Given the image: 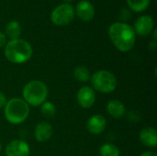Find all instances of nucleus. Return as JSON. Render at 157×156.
<instances>
[{
	"instance_id": "1",
	"label": "nucleus",
	"mask_w": 157,
	"mask_h": 156,
	"mask_svg": "<svg viewBox=\"0 0 157 156\" xmlns=\"http://www.w3.org/2000/svg\"><path fill=\"white\" fill-rule=\"evenodd\" d=\"M109 38L114 46L121 51H131L135 44V32L132 27L126 23L116 22L109 27Z\"/></svg>"
},
{
	"instance_id": "2",
	"label": "nucleus",
	"mask_w": 157,
	"mask_h": 156,
	"mask_svg": "<svg viewBox=\"0 0 157 156\" xmlns=\"http://www.w3.org/2000/svg\"><path fill=\"white\" fill-rule=\"evenodd\" d=\"M31 45L22 39L10 40L5 48V54L6 59L13 63L21 64L28 62L32 56Z\"/></svg>"
},
{
	"instance_id": "3",
	"label": "nucleus",
	"mask_w": 157,
	"mask_h": 156,
	"mask_svg": "<svg viewBox=\"0 0 157 156\" xmlns=\"http://www.w3.org/2000/svg\"><path fill=\"white\" fill-rule=\"evenodd\" d=\"M48 87L40 80H32L25 85L22 90L23 100L32 107H40L48 97Z\"/></svg>"
},
{
	"instance_id": "4",
	"label": "nucleus",
	"mask_w": 157,
	"mask_h": 156,
	"mask_svg": "<svg viewBox=\"0 0 157 156\" xmlns=\"http://www.w3.org/2000/svg\"><path fill=\"white\" fill-rule=\"evenodd\" d=\"M4 108L6 120L14 125L23 123L29 115V106L21 98H11Z\"/></svg>"
},
{
	"instance_id": "5",
	"label": "nucleus",
	"mask_w": 157,
	"mask_h": 156,
	"mask_svg": "<svg viewBox=\"0 0 157 156\" xmlns=\"http://www.w3.org/2000/svg\"><path fill=\"white\" fill-rule=\"evenodd\" d=\"M92 88L104 94L113 92L117 87V79L115 75L106 70H100L92 74L90 77Z\"/></svg>"
},
{
	"instance_id": "6",
	"label": "nucleus",
	"mask_w": 157,
	"mask_h": 156,
	"mask_svg": "<svg viewBox=\"0 0 157 156\" xmlns=\"http://www.w3.org/2000/svg\"><path fill=\"white\" fill-rule=\"evenodd\" d=\"M75 17L74 7L69 4H63L54 8L51 15V19L57 26H64L69 24Z\"/></svg>"
},
{
	"instance_id": "7",
	"label": "nucleus",
	"mask_w": 157,
	"mask_h": 156,
	"mask_svg": "<svg viewBox=\"0 0 157 156\" xmlns=\"http://www.w3.org/2000/svg\"><path fill=\"white\" fill-rule=\"evenodd\" d=\"M76 99L81 108H90L96 101V94L94 89L87 86H82L77 92Z\"/></svg>"
},
{
	"instance_id": "8",
	"label": "nucleus",
	"mask_w": 157,
	"mask_h": 156,
	"mask_svg": "<svg viewBox=\"0 0 157 156\" xmlns=\"http://www.w3.org/2000/svg\"><path fill=\"white\" fill-rule=\"evenodd\" d=\"M6 156H29L30 154L29 145L22 140H14L6 147Z\"/></svg>"
},
{
	"instance_id": "9",
	"label": "nucleus",
	"mask_w": 157,
	"mask_h": 156,
	"mask_svg": "<svg viewBox=\"0 0 157 156\" xmlns=\"http://www.w3.org/2000/svg\"><path fill=\"white\" fill-rule=\"evenodd\" d=\"M106 126H107V120L105 117L100 114H97L90 117L86 123L87 131L94 135L102 133L105 131Z\"/></svg>"
},
{
	"instance_id": "10",
	"label": "nucleus",
	"mask_w": 157,
	"mask_h": 156,
	"mask_svg": "<svg viewBox=\"0 0 157 156\" xmlns=\"http://www.w3.org/2000/svg\"><path fill=\"white\" fill-rule=\"evenodd\" d=\"M154 26V19L150 16H142L135 22L134 32H136L140 36H147L152 32Z\"/></svg>"
},
{
	"instance_id": "11",
	"label": "nucleus",
	"mask_w": 157,
	"mask_h": 156,
	"mask_svg": "<svg viewBox=\"0 0 157 156\" xmlns=\"http://www.w3.org/2000/svg\"><path fill=\"white\" fill-rule=\"evenodd\" d=\"M52 127L50 123L42 121L37 124L34 130V136L39 143H46L52 136Z\"/></svg>"
},
{
	"instance_id": "12",
	"label": "nucleus",
	"mask_w": 157,
	"mask_h": 156,
	"mask_svg": "<svg viewBox=\"0 0 157 156\" xmlns=\"http://www.w3.org/2000/svg\"><path fill=\"white\" fill-rule=\"evenodd\" d=\"M140 142L146 147L155 148L157 145V131L155 128L147 127L143 129L139 134Z\"/></svg>"
},
{
	"instance_id": "13",
	"label": "nucleus",
	"mask_w": 157,
	"mask_h": 156,
	"mask_svg": "<svg viewBox=\"0 0 157 156\" xmlns=\"http://www.w3.org/2000/svg\"><path fill=\"white\" fill-rule=\"evenodd\" d=\"M76 14L81 20L89 21L94 17L95 9L90 2L86 0H82L76 6Z\"/></svg>"
},
{
	"instance_id": "14",
	"label": "nucleus",
	"mask_w": 157,
	"mask_h": 156,
	"mask_svg": "<svg viewBox=\"0 0 157 156\" xmlns=\"http://www.w3.org/2000/svg\"><path fill=\"white\" fill-rule=\"evenodd\" d=\"M107 111L112 118L121 119L125 115L126 108L121 101L118 99H112L107 105Z\"/></svg>"
},
{
	"instance_id": "15",
	"label": "nucleus",
	"mask_w": 157,
	"mask_h": 156,
	"mask_svg": "<svg viewBox=\"0 0 157 156\" xmlns=\"http://www.w3.org/2000/svg\"><path fill=\"white\" fill-rule=\"evenodd\" d=\"M6 33L10 40L18 39L21 33V27L17 21H10L6 27Z\"/></svg>"
},
{
	"instance_id": "16",
	"label": "nucleus",
	"mask_w": 157,
	"mask_h": 156,
	"mask_svg": "<svg viewBox=\"0 0 157 156\" xmlns=\"http://www.w3.org/2000/svg\"><path fill=\"white\" fill-rule=\"evenodd\" d=\"M74 77L80 83H86L90 80V71L85 66H78L74 70Z\"/></svg>"
},
{
	"instance_id": "17",
	"label": "nucleus",
	"mask_w": 157,
	"mask_h": 156,
	"mask_svg": "<svg viewBox=\"0 0 157 156\" xmlns=\"http://www.w3.org/2000/svg\"><path fill=\"white\" fill-rule=\"evenodd\" d=\"M40 113L46 119H52L56 114V107L51 101H45L40 106Z\"/></svg>"
},
{
	"instance_id": "18",
	"label": "nucleus",
	"mask_w": 157,
	"mask_h": 156,
	"mask_svg": "<svg viewBox=\"0 0 157 156\" xmlns=\"http://www.w3.org/2000/svg\"><path fill=\"white\" fill-rule=\"evenodd\" d=\"M99 155L120 156V150L113 143H104L99 149Z\"/></svg>"
},
{
	"instance_id": "19",
	"label": "nucleus",
	"mask_w": 157,
	"mask_h": 156,
	"mask_svg": "<svg viewBox=\"0 0 157 156\" xmlns=\"http://www.w3.org/2000/svg\"><path fill=\"white\" fill-rule=\"evenodd\" d=\"M127 3L132 11L142 12L148 7L150 0H127Z\"/></svg>"
},
{
	"instance_id": "20",
	"label": "nucleus",
	"mask_w": 157,
	"mask_h": 156,
	"mask_svg": "<svg viewBox=\"0 0 157 156\" xmlns=\"http://www.w3.org/2000/svg\"><path fill=\"white\" fill-rule=\"evenodd\" d=\"M6 102H7V100H6V97L5 94L2 93V92H0V108H5Z\"/></svg>"
},
{
	"instance_id": "21",
	"label": "nucleus",
	"mask_w": 157,
	"mask_h": 156,
	"mask_svg": "<svg viewBox=\"0 0 157 156\" xmlns=\"http://www.w3.org/2000/svg\"><path fill=\"white\" fill-rule=\"evenodd\" d=\"M6 36L2 33V32H0V48L1 47H3L5 44H6Z\"/></svg>"
},
{
	"instance_id": "22",
	"label": "nucleus",
	"mask_w": 157,
	"mask_h": 156,
	"mask_svg": "<svg viewBox=\"0 0 157 156\" xmlns=\"http://www.w3.org/2000/svg\"><path fill=\"white\" fill-rule=\"evenodd\" d=\"M141 156H157V154L155 152H151V151H147V152H144L143 153Z\"/></svg>"
},
{
	"instance_id": "23",
	"label": "nucleus",
	"mask_w": 157,
	"mask_h": 156,
	"mask_svg": "<svg viewBox=\"0 0 157 156\" xmlns=\"http://www.w3.org/2000/svg\"><path fill=\"white\" fill-rule=\"evenodd\" d=\"M155 48H156V42H155V41H152V42L149 43V49H150V50L155 51Z\"/></svg>"
},
{
	"instance_id": "24",
	"label": "nucleus",
	"mask_w": 157,
	"mask_h": 156,
	"mask_svg": "<svg viewBox=\"0 0 157 156\" xmlns=\"http://www.w3.org/2000/svg\"><path fill=\"white\" fill-rule=\"evenodd\" d=\"M64 1H66V2H71V1H73V0H64Z\"/></svg>"
},
{
	"instance_id": "25",
	"label": "nucleus",
	"mask_w": 157,
	"mask_h": 156,
	"mask_svg": "<svg viewBox=\"0 0 157 156\" xmlns=\"http://www.w3.org/2000/svg\"><path fill=\"white\" fill-rule=\"evenodd\" d=\"M1 149H2V146H1V143H0V152H1Z\"/></svg>"
}]
</instances>
